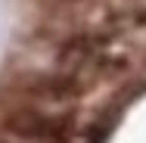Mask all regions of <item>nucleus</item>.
<instances>
[{
    "mask_svg": "<svg viewBox=\"0 0 146 143\" xmlns=\"http://www.w3.org/2000/svg\"><path fill=\"white\" fill-rule=\"evenodd\" d=\"M75 112H47L37 106H13L0 115V128L19 143H75Z\"/></svg>",
    "mask_w": 146,
    "mask_h": 143,
    "instance_id": "1",
    "label": "nucleus"
},
{
    "mask_svg": "<svg viewBox=\"0 0 146 143\" xmlns=\"http://www.w3.org/2000/svg\"><path fill=\"white\" fill-rule=\"evenodd\" d=\"M93 81L81 72H28V75H19L16 78V90L25 96V100H34V103H53V106H62V103H75L81 96H87Z\"/></svg>",
    "mask_w": 146,
    "mask_h": 143,
    "instance_id": "2",
    "label": "nucleus"
},
{
    "mask_svg": "<svg viewBox=\"0 0 146 143\" xmlns=\"http://www.w3.org/2000/svg\"><path fill=\"white\" fill-rule=\"evenodd\" d=\"M0 143H16V140H9V137H0Z\"/></svg>",
    "mask_w": 146,
    "mask_h": 143,
    "instance_id": "3",
    "label": "nucleus"
}]
</instances>
